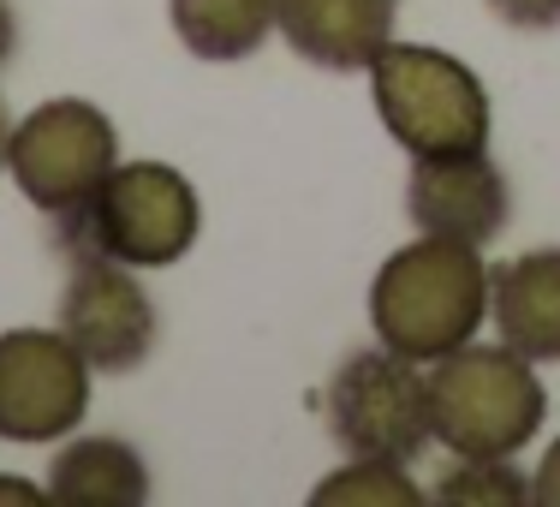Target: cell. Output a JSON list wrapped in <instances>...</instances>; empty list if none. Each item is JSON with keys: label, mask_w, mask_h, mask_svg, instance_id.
I'll list each match as a JSON object with an SVG mask.
<instances>
[{"label": "cell", "mask_w": 560, "mask_h": 507, "mask_svg": "<svg viewBox=\"0 0 560 507\" xmlns=\"http://www.w3.org/2000/svg\"><path fill=\"white\" fill-rule=\"evenodd\" d=\"M489 323L530 365H560V245L518 251L489 269Z\"/></svg>", "instance_id": "obj_11"}, {"label": "cell", "mask_w": 560, "mask_h": 507, "mask_svg": "<svg viewBox=\"0 0 560 507\" xmlns=\"http://www.w3.org/2000/svg\"><path fill=\"white\" fill-rule=\"evenodd\" d=\"M549 418L537 365L506 341H465L430 365V442L453 460H518Z\"/></svg>", "instance_id": "obj_3"}, {"label": "cell", "mask_w": 560, "mask_h": 507, "mask_svg": "<svg viewBox=\"0 0 560 507\" xmlns=\"http://www.w3.org/2000/svg\"><path fill=\"white\" fill-rule=\"evenodd\" d=\"M406 216L418 233L453 239V245H477L506 233L513 216V192L506 173L489 162V150H453V155H411L406 173Z\"/></svg>", "instance_id": "obj_9"}, {"label": "cell", "mask_w": 560, "mask_h": 507, "mask_svg": "<svg viewBox=\"0 0 560 507\" xmlns=\"http://www.w3.org/2000/svg\"><path fill=\"white\" fill-rule=\"evenodd\" d=\"M442 507H518L530 502V472L513 460H453V472L430 489Z\"/></svg>", "instance_id": "obj_15"}, {"label": "cell", "mask_w": 560, "mask_h": 507, "mask_svg": "<svg viewBox=\"0 0 560 507\" xmlns=\"http://www.w3.org/2000/svg\"><path fill=\"white\" fill-rule=\"evenodd\" d=\"M48 502L60 507H143L150 502V465L119 436H66L48 465Z\"/></svg>", "instance_id": "obj_12"}, {"label": "cell", "mask_w": 560, "mask_h": 507, "mask_svg": "<svg viewBox=\"0 0 560 507\" xmlns=\"http://www.w3.org/2000/svg\"><path fill=\"white\" fill-rule=\"evenodd\" d=\"M114 162H119V131L84 96H55L24 119H12L7 173L24 192V204H36L43 216L84 204L114 173Z\"/></svg>", "instance_id": "obj_6"}, {"label": "cell", "mask_w": 560, "mask_h": 507, "mask_svg": "<svg viewBox=\"0 0 560 507\" xmlns=\"http://www.w3.org/2000/svg\"><path fill=\"white\" fill-rule=\"evenodd\" d=\"M203 233L197 185L167 162H114V173L84 204L55 216V245L66 263L108 257L126 269H173Z\"/></svg>", "instance_id": "obj_1"}, {"label": "cell", "mask_w": 560, "mask_h": 507, "mask_svg": "<svg viewBox=\"0 0 560 507\" xmlns=\"http://www.w3.org/2000/svg\"><path fill=\"white\" fill-rule=\"evenodd\" d=\"M316 507H418L423 489L406 477L399 460H346L311 489Z\"/></svg>", "instance_id": "obj_14"}, {"label": "cell", "mask_w": 560, "mask_h": 507, "mask_svg": "<svg viewBox=\"0 0 560 507\" xmlns=\"http://www.w3.org/2000/svg\"><path fill=\"white\" fill-rule=\"evenodd\" d=\"M167 24L197 60H250L275 36V0H167Z\"/></svg>", "instance_id": "obj_13"}, {"label": "cell", "mask_w": 560, "mask_h": 507, "mask_svg": "<svg viewBox=\"0 0 560 507\" xmlns=\"http://www.w3.org/2000/svg\"><path fill=\"white\" fill-rule=\"evenodd\" d=\"M90 358L60 329L0 335V442H66L90 418Z\"/></svg>", "instance_id": "obj_7"}, {"label": "cell", "mask_w": 560, "mask_h": 507, "mask_svg": "<svg viewBox=\"0 0 560 507\" xmlns=\"http://www.w3.org/2000/svg\"><path fill=\"white\" fill-rule=\"evenodd\" d=\"M60 335L90 358L96 377H126L155 353L162 316L150 292L138 287V269L108 257H84L66 269L60 287Z\"/></svg>", "instance_id": "obj_8"}, {"label": "cell", "mask_w": 560, "mask_h": 507, "mask_svg": "<svg viewBox=\"0 0 560 507\" xmlns=\"http://www.w3.org/2000/svg\"><path fill=\"white\" fill-rule=\"evenodd\" d=\"M19 55V12H12V0H0V66Z\"/></svg>", "instance_id": "obj_19"}, {"label": "cell", "mask_w": 560, "mask_h": 507, "mask_svg": "<svg viewBox=\"0 0 560 507\" xmlns=\"http://www.w3.org/2000/svg\"><path fill=\"white\" fill-rule=\"evenodd\" d=\"M370 102L406 155L489 150V90L447 48L388 43L370 60Z\"/></svg>", "instance_id": "obj_4"}, {"label": "cell", "mask_w": 560, "mask_h": 507, "mask_svg": "<svg viewBox=\"0 0 560 507\" xmlns=\"http://www.w3.org/2000/svg\"><path fill=\"white\" fill-rule=\"evenodd\" d=\"M328 436L346 460L411 465L430 448V370L394 346H364L328 377Z\"/></svg>", "instance_id": "obj_5"}, {"label": "cell", "mask_w": 560, "mask_h": 507, "mask_svg": "<svg viewBox=\"0 0 560 507\" xmlns=\"http://www.w3.org/2000/svg\"><path fill=\"white\" fill-rule=\"evenodd\" d=\"M7 143H12V114H7V96H0V168H7Z\"/></svg>", "instance_id": "obj_20"}, {"label": "cell", "mask_w": 560, "mask_h": 507, "mask_svg": "<svg viewBox=\"0 0 560 507\" xmlns=\"http://www.w3.org/2000/svg\"><path fill=\"white\" fill-rule=\"evenodd\" d=\"M399 0H275V31L323 72H370L394 43Z\"/></svg>", "instance_id": "obj_10"}, {"label": "cell", "mask_w": 560, "mask_h": 507, "mask_svg": "<svg viewBox=\"0 0 560 507\" xmlns=\"http://www.w3.org/2000/svg\"><path fill=\"white\" fill-rule=\"evenodd\" d=\"M489 316V263L477 245L418 233L370 281V329L382 346L435 365L453 346L477 341Z\"/></svg>", "instance_id": "obj_2"}, {"label": "cell", "mask_w": 560, "mask_h": 507, "mask_svg": "<svg viewBox=\"0 0 560 507\" xmlns=\"http://www.w3.org/2000/svg\"><path fill=\"white\" fill-rule=\"evenodd\" d=\"M48 489H36V484H24V477H12V472H0V502H19V507H36Z\"/></svg>", "instance_id": "obj_18"}, {"label": "cell", "mask_w": 560, "mask_h": 507, "mask_svg": "<svg viewBox=\"0 0 560 507\" xmlns=\"http://www.w3.org/2000/svg\"><path fill=\"white\" fill-rule=\"evenodd\" d=\"M530 502H537V507H560V436L549 442V453H542V465L530 472Z\"/></svg>", "instance_id": "obj_17"}, {"label": "cell", "mask_w": 560, "mask_h": 507, "mask_svg": "<svg viewBox=\"0 0 560 507\" xmlns=\"http://www.w3.org/2000/svg\"><path fill=\"white\" fill-rule=\"evenodd\" d=\"M506 31H560V0H483Z\"/></svg>", "instance_id": "obj_16"}]
</instances>
